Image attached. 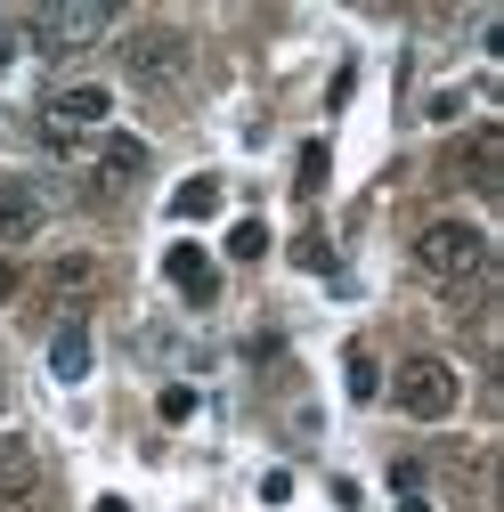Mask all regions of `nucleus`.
<instances>
[{
	"instance_id": "17",
	"label": "nucleus",
	"mask_w": 504,
	"mask_h": 512,
	"mask_svg": "<svg viewBox=\"0 0 504 512\" xmlns=\"http://www.w3.org/2000/svg\"><path fill=\"white\" fill-rule=\"evenodd\" d=\"M155 407H163V423H187V415H196V391H187V382H171Z\"/></svg>"
},
{
	"instance_id": "9",
	"label": "nucleus",
	"mask_w": 504,
	"mask_h": 512,
	"mask_svg": "<svg viewBox=\"0 0 504 512\" xmlns=\"http://www.w3.org/2000/svg\"><path fill=\"white\" fill-rule=\"evenodd\" d=\"M163 277H171L187 301H212V293H220V269H212L204 244H171V252H163Z\"/></svg>"
},
{
	"instance_id": "19",
	"label": "nucleus",
	"mask_w": 504,
	"mask_h": 512,
	"mask_svg": "<svg viewBox=\"0 0 504 512\" xmlns=\"http://www.w3.org/2000/svg\"><path fill=\"white\" fill-rule=\"evenodd\" d=\"M9 293H17V269H9V261H0V301H9Z\"/></svg>"
},
{
	"instance_id": "14",
	"label": "nucleus",
	"mask_w": 504,
	"mask_h": 512,
	"mask_svg": "<svg viewBox=\"0 0 504 512\" xmlns=\"http://www.w3.org/2000/svg\"><path fill=\"white\" fill-rule=\"evenodd\" d=\"M228 252H236V261H261V252H269V228H261V220H236V228H228Z\"/></svg>"
},
{
	"instance_id": "3",
	"label": "nucleus",
	"mask_w": 504,
	"mask_h": 512,
	"mask_svg": "<svg viewBox=\"0 0 504 512\" xmlns=\"http://www.w3.org/2000/svg\"><path fill=\"white\" fill-rule=\"evenodd\" d=\"M106 33H114V9H106V0H49V9H33V17H25V41H33L41 57L98 49Z\"/></svg>"
},
{
	"instance_id": "10",
	"label": "nucleus",
	"mask_w": 504,
	"mask_h": 512,
	"mask_svg": "<svg viewBox=\"0 0 504 512\" xmlns=\"http://www.w3.org/2000/svg\"><path fill=\"white\" fill-rule=\"evenodd\" d=\"M106 285V269L90 261V252H66V261H49V293L66 301V317H82V301Z\"/></svg>"
},
{
	"instance_id": "2",
	"label": "nucleus",
	"mask_w": 504,
	"mask_h": 512,
	"mask_svg": "<svg viewBox=\"0 0 504 512\" xmlns=\"http://www.w3.org/2000/svg\"><path fill=\"white\" fill-rule=\"evenodd\" d=\"M106 114H114V98H106L98 82H74V90H49V106H41V147H49V155H74V147H98V139H106Z\"/></svg>"
},
{
	"instance_id": "4",
	"label": "nucleus",
	"mask_w": 504,
	"mask_h": 512,
	"mask_svg": "<svg viewBox=\"0 0 504 512\" xmlns=\"http://www.w3.org/2000/svg\"><path fill=\"white\" fill-rule=\"evenodd\" d=\"M456 391H464V382H456V366H448V358H407V366L391 374V399H399L415 423L456 415Z\"/></svg>"
},
{
	"instance_id": "1",
	"label": "nucleus",
	"mask_w": 504,
	"mask_h": 512,
	"mask_svg": "<svg viewBox=\"0 0 504 512\" xmlns=\"http://www.w3.org/2000/svg\"><path fill=\"white\" fill-rule=\"evenodd\" d=\"M415 261H423L431 285L464 293V285H480V277L496 269V252H488V236H480L472 220H431V228L415 236Z\"/></svg>"
},
{
	"instance_id": "11",
	"label": "nucleus",
	"mask_w": 504,
	"mask_h": 512,
	"mask_svg": "<svg viewBox=\"0 0 504 512\" xmlns=\"http://www.w3.org/2000/svg\"><path fill=\"white\" fill-rule=\"evenodd\" d=\"M33 480H41V456H33V439H17V431H0V504H17V496H33Z\"/></svg>"
},
{
	"instance_id": "22",
	"label": "nucleus",
	"mask_w": 504,
	"mask_h": 512,
	"mask_svg": "<svg viewBox=\"0 0 504 512\" xmlns=\"http://www.w3.org/2000/svg\"><path fill=\"white\" fill-rule=\"evenodd\" d=\"M399 512H431V504H423V496H407V504H399Z\"/></svg>"
},
{
	"instance_id": "5",
	"label": "nucleus",
	"mask_w": 504,
	"mask_h": 512,
	"mask_svg": "<svg viewBox=\"0 0 504 512\" xmlns=\"http://www.w3.org/2000/svg\"><path fill=\"white\" fill-rule=\"evenodd\" d=\"M122 74H131V82H147V90L179 82V74H187V33H163V25L131 33V49H122Z\"/></svg>"
},
{
	"instance_id": "15",
	"label": "nucleus",
	"mask_w": 504,
	"mask_h": 512,
	"mask_svg": "<svg viewBox=\"0 0 504 512\" xmlns=\"http://www.w3.org/2000/svg\"><path fill=\"white\" fill-rule=\"evenodd\" d=\"M293 187H301V196H318V187H326V147H318V139L301 147V179H293Z\"/></svg>"
},
{
	"instance_id": "18",
	"label": "nucleus",
	"mask_w": 504,
	"mask_h": 512,
	"mask_svg": "<svg viewBox=\"0 0 504 512\" xmlns=\"http://www.w3.org/2000/svg\"><path fill=\"white\" fill-rule=\"evenodd\" d=\"M293 261H301V269H334V252H326V236H301Z\"/></svg>"
},
{
	"instance_id": "8",
	"label": "nucleus",
	"mask_w": 504,
	"mask_h": 512,
	"mask_svg": "<svg viewBox=\"0 0 504 512\" xmlns=\"http://www.w3.org/2000/svg\"><path fill=\"white\" fill-rule=\"evenodd\" d=\"M131 179H147V147L139 139H98V187L90 196H131Z\"/></svg>"
},
{
	"instance_id": "13",
	"label": "nucleus",
	"mask_w": 504,
	"mask_h": 512,
	"mask_svg": "<svg viewBox=\"0 0 504 512\" xmlns=\"http://www.w3.org/2000/svg\"><path fill=\"white\" fill-rule=\"evenodd\" d=\"M212 212H220V179H187L171 196V220H212Z\"/></svg>"
},
{
	"instance_id": "7",
	"label": "nucleus",
	"mask_w": 504,
	"mask_h": 512,
	"mask_svg": "<svg viewBox=\"0 0 504 512\" xmlns=\"http://www.w3.org/2000/svg\"><path fill=\"white\" fill-rule=\"evenodd\" d=\"M49 228V196L33 179H0V244H33Z\"/></svg>"
},
{
	"instance_id": "6",
	"label": "nucleus",
	"mask_w": 504,
	"mask_h": 512,
	"mask_svg": "<svg viewBox=\"0 0 504 512\" xmlns=\"http://www.w3.org/2000/svg\"><path fill=\"white\" fill-rule=\"evenodd\" d=\"M448 171L472 187V196H496V187H504V122H480V131L448 155Z\"/></svg>"
},
{
	"instance_id": "16",
	"label": "nucleus",
	"mask_w": 504,
	"mask_h": 512,
	"mask_svg": "<svg viewBox=\"0 0 504 512\" xmlns=\"http://www.w3.org/2000/svg\"><path fill=\"white\" fill-rule=\"evenodd\" d=\"M342 374H350V399H374V382H383L366 350H350V366H342Z\"/></svg>"
},
{
	"instance_id": "21",
	"label": "nucleus",
	"mask_w": 504,
	"mask_h": 512,
	"mask_svg": "<svg viewBox=\"0 0 504 512\" xmlns=\"http://www.w3.org/2000/svg\"><path fill=\"white\" fill-rule=\"evenodd\" d=\"M0 512H49V504H0Z\"/></svg>"
},
{
	"instance_id": "12",
	"label": "nucleus",
	"mask_w": 504,
	"mask_h": 512,
	"mask_svg": "<svg viewBox=\"0 0 504 512\" xmlns=\"http://www.w3.org/2000/svg\"><path fill=\"white\" fill-rule=\"evenodd\" d=\"M49 374L57 382H90V326L82 317H66V326L49 334Z\"/></svg>"
},
{
	"instance_id": "20",
	"label": "nucleus",
	"mask_w": 504,
	"mask_h": 512,
	"mask_svg": "<svg viewBox=\"0 0 504 512\" xmlns=\"http://www.w3.org/2000/svg\"><path fill=\"white\" fill-rule=\"evenodd\" d=\"M98 512H131V504H122V496H106V504H98Z\"/></svg>"
}]
</instances>
